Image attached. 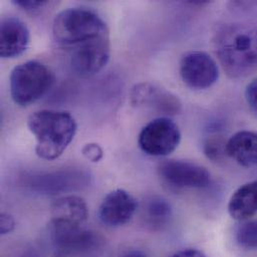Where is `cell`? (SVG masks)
Instances as JSON below:
<instances>
[{
	"mask_svg": "<svg viewBox=\"0 0 257 257\" xmlns=\"http://www.w3.org/2000/svg\"><path fill=\"white\" fill-rule=\"evenodd\" d=\"M119 257H147L146 254L139 249H130L122 252Z\"/></svg>",
	"mask_w": 257,
	"mask_h": 257,
	"instance_id": "cell-25",
	"label": "cell"
},
{
	"mask_svg": "<svg viewBox=\"0 0 257 257\" xmlns=\"http://www.w3.org/2000/svg\"><path fill=\"white\" fill-rule=\"evenodd\" d=\"M228 212L235 220H245L257 214V180L240 186L230 197Z\"/></svg>",
	"mask_w": 257,
	"mask_h": 257,
	"instance_id": "cell-16",
	"label": "cell"
},
{
	"mask_svg": "<svg viewBox=\"0 0 257 257\" xmlns=\"http://www.w3.org/2000/svg\"><path fill=\"white\" fill-rule=\"evenodd\" d=\"M15 228V220L8 213H2L0 216V232L2 235L12 232Z\"/></svg>",
	"mask_w": 257,
	"mask_h": 257,
	"instance_id": "cell-23",
	"label": "cell"
},
{
	"mask_svg": "<svg viewBox=\"0 0 257 257\" xmlns=\"http://www.w3.org/2000/svg\"><path fill=\"white\" fill-rule=\"evenodd\" d=\"M138 207L128 191L118 188L109 192L98 208V218L106 226L119 227L132 219Z\"/></svg>",
	"mask_w": 257,
	"mask_h": 257,
	"instance_id": "cell-12",
	"label": "cell"
},
{
	"mask_svg": "<svg viewBox=\"0 0 257 257\" xmlns=\"http://www.w3.org/2000/svg\"><path fill=\"white\" fill-rule=\"evenodd\" d=\"M179 73L183 82L190 88L204 90L216 83L219 68L216 61L204 51H189L179 63Z\"/></svg>",
	"mask_w": 257,
	"mask_h": 257,
	"instance_id": "cell-7",
	"label": "cell"
},
{
	"mask_svg": "<svg viewBox=\"0 0 257 257\" xmlns=\"http://www.w3.org/2000/svg\"><path fill=\"white\" fill-rule=\"evenodd\" d=\"M82 154L87 160L93 163H97L103 158V149L99 144L91 142L83 146Z\"/></svg>",
	"mask_w": 257,
	"mask_h": 257,
	"instance_id": "cell-20",
	"label": "cell"
},
{
	"mask_svg": "<svg viewBox=\"0 0 257 257\" xmlns=\"http://www.w3.org/2000/svg\"><path fill=\"white\" fill-rule=\"evenodd\" d=\"M89 179L90 176L87 172L70 168L34 173L25 178V183L31 190L39 194L56 195L86 187Z\"/></svg>",
	"mask_w": 257,
	"mask_h": 257,
	"instance_id": "cell-6",
	"label": "cell"
},
{
	"mask_svg": "<svg viewBox=\"0 0 257 257\" xmlns=\"http://www.w3.org/2000/svg\"><path fill=\"white\" fill-rule=\"evenodd\" d=\"M110 58L109 35L96 38L71 50L70 66L79 76H91L105 67Z\"/></svg>",
	"mask_w": 257,
	"mask_h": 257,
	"instance_id": "cell-10",
	"label": "cell"
},
{
	"mask_svg": "<svg viewBox=\"0 0 257 257\" xmlns=\"http://www.w3.org/2000/svg\"><path fill=\"white\" fill-rule=\"evenodd\" d=\"M50 237L57 257L77 256L92 253L100 246V238L83 227L52 226Z\"/></svg>",
	"mask_w": 257,
	"mask_h": 257,
	"instance_id": "cell-8",
	"label": "cell"
},
{
	"mask_svg": "<svg viewBox=\"0 0 257 257\" xmlns=\"http://www.w3.org/2000/svg\"><path fill=\"white\" fill-rule=\"evenodd\" d=\"M52 35L59 46L72 50L88 41L109 35V30L103 19L94 11L67 8L55 16Z\"/></svg>",
	"mask_w": 257,
	"mask_h": 257,
	"instance_id": "cell-3",
	"label": "cell"
},
{
	"mask_svg": "<svg viewBox=\"0 0 257 257\" xmlns=\"http://www.w3.org/2000/svg\"><path fill=\"white\" fill-rule=\"evenodd\" d=\"M225 153L243 167L257 165V133L239 131L229 138L225 145Z\"/></svg>",
	"mask_w": 257,
	"mask_h": 257,
	"instance_id": "cell-15",
	"label": "cell"
},
{
	"mask_svg": "<svg viewBox=\"0 0 257 257\" xmlns=\"http://www.w3.org/2000/svg\"><path fill=\"white\" fill-rule=\"evenodd\" d=\"M55 76L42 62L30 60L13 68L10 74V94L19 106H29L42 98L53 86Z\"/></svg>",
	"mask_w": 257,
	"mask_h": 257,
	"instance_id": "cell-4",
	"label": "cell"
},
{
	"mask_svg": "<svg viewBox=\"0 0 257 257\" xmlns=\"http://www.w3.org/2000/svg\"><path fill=\"white\" fill-rule=\"evenodd\" d=\"M245 98L250 109L257 115V78L247 85L245 89Z\"/></svg>",
	"mask_w": 257,
	"mask_h": 257,
	"instance_id": "cell-21",
	"label": "cell"
},
{
	"mask_svg": "<svg viewBox=\"0 0 257 257\" xmlns=\"http://www.w3.org/2000/svg\"><path fill=\"white\" fill-rule=\"evenodd\" d=\"M181 141L178 125L169 117L159 116L141 129L138 145L147 155L154 157L167 156L172 153Z\"/></svg>",
	"mask_w": 257,
	"mask_h": 257,
	"instance_id": "cell-5",
	"label": "cell"
},
{
	"mask_svg": "<svg viewBox=\"0 0 257 257\" xmlns=\"http://www.w3.org/2000/svg\"><path fill=\"white\" fill-rule=\"evenodd\" d=\"M213 42L218 60L228 76L245 78L256 72V24H227L216 32Z\"/></svg>",
	"mask_w": 257,
	"mask_h": 257,
	"instance_id": "cell-1",
	"label": "cell"
},
{
	"mask_svg": "<svg viewBox=\"0 0 257 257\" xmlns=\"http://www.w3.org/2000/svg\"><path fill=\"white\" fill-rule=\"evenodd\" d=\"M130 101L134 106L155 111L165 117L178 114L182 108L176 95L150 82L136 84L130 92Z\"/></svg>",
	"mask_w": 257,
	"mask_h": 257,
	"instance_id": "cell-11",
	"label": "cell"
},
{
	"mask_svg": "<svg viewBox=\"0 0 257 257\" xmlns=\"http://www.w3.org/2000/svg\"><path fill=\"white\" fill-rule=\"evenodd\" d=\"M13 4L26 11H36L47 4V1L42 0H13Z\"/></svg>",
	"mask_w": 257,
	"mask_h": 257,
	"instance_id": "cell-22",
	"label": "cell"
},
{
	"mask_svg": "<svg viewBox=\"0 0 257 257\" xmlns=\"http://www.w3.org/2000/svg\"><path fill=\"white\" fill-rule=\"evenodd\" d=\"M145 218L146 221L153 226L165 224L171 217L172 208L170 203L159 196L151 197L145 203Z\"/></svg>",
	"mask_w": 257,
	"mask_h": 257,
	"instance_id": "cell-17",
	"label": "cell"
},
{
	"mask_svg": "<svg viewBox=\"0 0 257 257\" xmlns=\"http://www.w3.org/2000/svg\"><path fill=\"white\" fill-rule=\"evenodd\" d=\"M27 126L35 136L37 156L45 160L61 156L77 132V123L67 111H36L28 117Z\"/></svg>",
	"mask_w": 257,
	"mask_h": 257,
	"instance_id": "cell-2",
	"label": "cell"
},
{
	"mask_svg": "<svg viewBox=\"0 0 257 257\" xmlns=\"http://www.w3.org/2000/svg\"><path fill=\"white\" fill-rule=\"evenodd\" d=\"M30 41L27 25L17 17H3L0 22V55L14 58L26 51Z\"/></svg>",
	"mask_w": 257,
	"mask_h": 257,
	"instance_id": "cell-13",
	"label": "cell"
},
{
	"mask_svg": "<svg viewBox=\"0 0 257 257\" xmlns=\"http://www.w3.org/2000/svg\"><path fill=\"white\" fill-rule=\"evenodd\" d=\"M226 142L222 140L221 137H211L208 138L204 143V153L211 160H218L225 153Z\"/></svg>",
	"mask_w": 257,
	"mask_h": 257,
	"instance_id": "cell-19",
	"label": "cell"
},
{
	"mask_svg": "<svg viewBox=\"0 0 257 257\" xmlns=\"http://www.w3.org/2000/svg\"><path fill=\"white\" fill-rule=\"evenodd\" d=\"M160 177L178 189H200L210 184V173L198 164L183 160H165L159 164Z\"/></svg>",
	"mask_w": 257,
	"mask_h": 257,
	"instance_id": "cell-9",
	"label": "cell"
},
{
	"mask_svg": "<svg viewBox=\"0 0 257 257\" xmlns=\"http://www.w3.org/2000/svg\"><path fill=\"white\" fill-rule=\"evenodd\" d=\"M50 216V225L83 227L88 217V207L81 197L67 195L56 199L52 203Z\"/></svg>",
	"mask_w": 257,
	"mask_h": 257,
	"instance_id": "cell-14",
	"label": "cell"
},
{
	"mask_svg": "<svg viewBox=\"0 0 257 257\" xmlns=\"http://www.w3.org/2000/svg\"><path fill=\"white\" fill-rule=\"evenodd\" d=\"M170 257H206L201 251L196 249H184L176 252Z\"/></svg>",
	"mask_w": 257,
	"mask_h": 257,
	"instance_id": "cell-24",
	"label": "cell"
},
{
	"mask_svg": "<svg viewBox=\"0 0 257 257\" xmlns=\"http://www.w3.org/2000/svg\"><path fill=\"white\" fill-rule=\"evenodd\" d=\"M237 243L249 250H257V220L248 221L237 229Z\"/></svg>",
	"mask_w": 257,
	"mask_h": 257,
	"instance_id": "cell-18",
	"label": "cell"
}]
</instances>
